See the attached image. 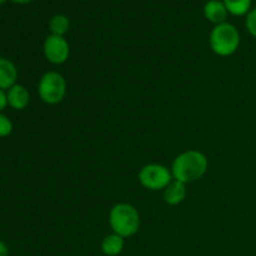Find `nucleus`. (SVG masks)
<instances>
[{
	"instance_id": "obj_1",
	"label": "nucleus",
	"mask_w": 256,
	"mask_h": 256,
	"mask_svg": "<svg viewBox=\"0 0 256 256\" xmlns=\"http://www.w3.org/2000/svg\"><path fill=\"white\" fill-rule=\"evenodd\" d=\"M209 162L204 152L199 150H186L174 159L172 165V179L190 184L202 179L208 172Z\"/></svg>"
},
{
	"instance_id": "obj_2",
	"label": "nucleus",
	"mask_w": 256,
	"mask_h": 256,
	"mask_svg": "<svg viewBox=\"0 0 256 256\" xmlns=\"http://www.w3.org/2000/svg\"><path fill=\"white\" fill-rule=\"evenodd\" d=\"M109 224L112 232L124 239L134 236L140 229V215L136 208L128 202L114 205L109 212Z\"/></svg>"
},
{
	"instance_id": "obj_3",
	"label": "nucleus",
	"mask_w": 256,
	"mask_h": 256,
	"mask_svg": "<svg viewBox=\"0 0 256 256\" xmlns=\"http://www.w3.org/2000/svg\"><path fill=\"white\" fill-rule=\"evenodd\" d=\"M210 48L219 56H230L240 46L239 30L230 22L215 25L209 36Z\"/></svg>"
},
{
	"instance_id": "obj_4",
	"label": "nucleus",
	"mask_w": 256,
	"mask_h": 256,
	"mask_svg": "<svg viewBox=\"0 0 256 256\" xmlns=\"http://www.w3.org/2000/svg\"><path fill=\"white\" fill-rule=\"evenodd\" d=\"M39 96L45 104L56 105L64 100L66 95L65 78L58 72H46L38 84Z\"/></svg>"
},
{
	"instance_id": "obj_5",
	"label": "nucleus",
	"mask_w": 256,
	"mask_h": 256,
	"mask_svg": "<svg viewBox=\"0 0 256 256\" xmlns=\"http://www.w3.org/2000/svg\"><path fill=\"white\" fill-rule=\"evenodd\" d=\"M172 182V170L162 164H148L139 172V182L148 190H164Z\"/></svg>"
},
{
	"instance_id": "obj_6",
	"label": "nucleus",
	"mask_w": 256,
	"mask_h": 256,
	"mask_svg": "<svg viewBox=\"0 0 256 256\" xmlns=\"http://www.w3.org/2000/svg\"><path fill=\"white\" fill-rule=\"evenodd\" d=\"M44 55L49 62L54 65H62L68 62L70 56V45L64 36L60 35H49L45 39Z\"/></svg>"
},
{
	"instance_id": "obj_7",
	"label": "nucleus",
	"mask_w": 256,
	"mask_h": 256,
	"mask_svg": "<svg viewBox=\"0 0 256 256\" xmlns=\"http://www.w3.org/2000/svg\"><path fill=\"white\" fill-rule=\"evenodd\" d=\"M8 105L14 110H22L29 105L30 102V92L24 85L15 84L6 90Z\"/></svg>"
},
{
	"instance_id": "obj_8",
	"label": "nucleus",
	"mask_w": 256,
	"mask_h": 256,
	"mask_svg": "<svg viewBox=\"0 0 256 256\" xmlns=\"http://www.w3.org/2000/svg\"><path fill=\"white\" fill-rule=\"evenodd\" d=\"M18 69L12 60L0 56V89L9 90L16 84Z\"/></svg>"
},
{
	"instance_id": "obj_9",
	"label": "nucleus",
	"mask_w": 256,
	"mask_h": 256,
	"mask_svg": "<svg viewBox=\"0 0 256 256\" xmlns=\"http://www.w3.org/2000/svg\"><path fill=\"white\" fill-rule=\"evenodd\" d=\"M228 9L225 4L220 0H209L204 6V15L206 20L215 25L226 22Z\"/></svg>"
},
{
	"instance_id": "obj_10",
	"label": "nucleus",
	"mask_w": 256,
	"mask_h": 256,
	"mask_svg": "<svg viewBox=\"0 0 256 256\" xmlns=\"http://www.w3.org/2000/svg\"><path fill=\"white\" fill-rule=\"evenodd\" d=\"M186 194V184L178 182V180H172L164 189V200L170 206H176L184 202Z\"/></svg>"
},
{
	"instance_id": "obj_11",
	"label": "nucleus",
	"mask_w": 256,
	"mask_h": 256,
	"mask_svg": "<svg viewBox=\"0 0 256 256\" xmlns=\"http://www.w3.org/2000/svg\"><path fill=\"white\" fill-rule=\"evenodd\" d=\"M124 246L125 239L115 232L106 235L102 242V252L106 256H118L122 254Z\"/></svg>"
},
{
	"instance_id": "obj_12",
	"label": "nucleus",
	"mask_w": 256,
	"mask_h": 256,
	"mask_svg": "<svg viewBox=\"0 0 256 256\" xmlns=\"http://www.w3.org/2000/svg\"><path fill=\"white\" fill-rule=\"evenodd\" d=\"M222 2L226 6L229 14L234 16H242L248 15V12H250L252 0H222Z\"/></svg>"
},
{
	"instance_id": "obj_13",
	"label": "nucleus",
	"mask_w": 256,
	"mask_h": 256,
	"mask_svg": "<svg viewBox=\"0 0 256 256\" xmlns=\"http://www.w3.org/2000/svg\"><path fill=\"white\" fill-rule=\"evenodd\" d=\"M70 28V20L66 15L64 14H56L50 19L49 22V29L52 35H60L64 36Z\"/></svg>"
},
{
	"instance_id": "obj_14",
	"label": "nucleus",
	"mask_w": 256,
	"mask_h": 256,
	"mask_svg": "<svg viewBox=\"0 0 256 256\" xmlns=\"http://www.w3.org/2000/svg\"><path fill=\"white\" fill-rule=\"evenodd\" d=\"M12 132V122L4 115L2 112H0V138L9 136Z\"/></svg>"
},
{
	"instance_id": "obj_15",
	"label": "nucleus",
	"mask_w": 256,
	"mask_h": 256,
	"mask_svg": "<svg viewBox=\"0 0 256 256\" xmlns=\"http://www.w3.org/2000/svg\"><path fill=\"white\" fill-rule=\"evenodd\" d=\"M245 25L246 29L252 36L256 38V8L252 9L246 15V20H245Z\"/></svg>"
},
{
	"instance_id": "obj_16",
	"label": "nucleus",
	"mask_w": 256,
	"mask_h": 256,
	"mask_svg": "<svg viewBox=\"0 0 256 256\" xmlns=\"http://www.w3.org/2000/svg\"><path fill=\"white\" fill-rule=\"evenodd\" d=\"M8 106V98L6 92L4 90L0 89V112H2V110Z\"/></svg>"
},
{
	"instance_id": "obj_17",
	"label": "nucleus",
	"mask_w": 256,
	"mask_h": 256,
	"mask_svg": "<svg viewBox=\"0 0 256 256\" xmlns=\"http://www.w3.org/2000/svg\"><path fill=\"white\" fill-rule=\"evenodd\" d=\"M0 256H9V250H8V246L2 242V240H0Z\"/></svg>"
},
{
	"instance_id": "obj_18",
	"label": "nucleus",
	"mask_w": 256,
	"mask_h": 256,
	"mask_svg": "<svg viewBox=\"0 0 256 256\" xmlns=\"http://www.w3.org/2000/svg\"><path fill=\"white\" fill-rule=\"evenodd\" d=\"M12 2H16V4H28V2H32V0H12Z\"/></svg>"
},
{
	"instance_id": "obj_19",
	"label": "nucleus",
	"mask_w": 256,
	"mask_h": 256,
	"mask_svg": "<svg viewBox=\"0 0 256 256\" xmlns=\"http://www.w3.org/2000/svg\"><path fill=\"white\" fill-rule=\"evenodd\" d=\"M5 2H6V0H0V5L5 4Z\"/></svg>"
}]
</instances>
